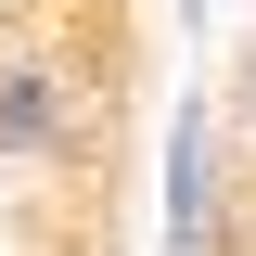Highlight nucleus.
<instances>
[{"instance_id": "1", "label": "nucleus", "mask_w": 256, "mask_h": 256, "mask_svg": "<svg viewBox=\"0 0 256 256\" xmlns=\"http://www.w3.org/2000/svg\"><path fill=\"white\" fill-rule=\"evenodd\" d=\"M77 128H90V77H77V52H64L52 26H13V38H0V166L77 154Z\"/></svg>"}, {"instance_id": "2", "label": "nucleus", "mask_w": 256, "mask_h": 256, "mask_svg": "<svg viewBox=\"0 0 256 256\" xmlns=\"http://www.w3.org/2000/svg\"><path fill=\"white\" fill-rule=\"evenodd\" d=\"M244 244V154H230L218 102L166 128V256H230Z\"/></svg>"}, {"instance_id": "3", "label": "nucleus", "mask_w": 256, "mask_h": 256, "mask_svg": "<svg viewBox=\"0 0 256 256\" xmlns=\"http://www.w3.org/2000/svg\"><path fill=\"white\" fill-rule=\"evenodd\" d=\"M244 166H256V128H244Z\"/></svg>"}]
</instances>
